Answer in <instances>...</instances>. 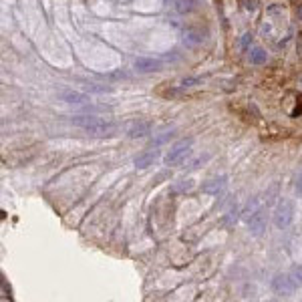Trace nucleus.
I'll list each match as a JSON object with an SVG mask.
<instances>
[{"label": "nucleus", "instance_id": "obj_1", "mask_svg": "<svg viewBox=\"0 0 302 302\" xmlns=\"http://www.w3.org/2000/svg\"><path fill=\"white\" fill-rule=\"evenodd\" d=\"M69 123H73L75 127H81L83 131H87L91 135H111L117 125L113 121H107L103 117H97L93 113H87V115H73L69 117Z\"/></svg>", "mask_w": 302, "mask_h": 302}, {"label": "nucleus", "instance_id": "obj_2", "mask_svg": "<svg viewBox=\"0 0 302 302\" xmlns=\"http://www.w3.org/2000/svg\"><path fill=\"white\" fill-rule=\"evenodd\" d=\"M294 213H296V206L292 200H280L274 210V226L280 230L288 228L294 220Z\"/></svg>", "mask_w": 302, "mask_h": 302}, {"label": "nucleus", "instance_id": "obj_3", "mask_svg": "<svg viewBox=\"0 0 302 302\" xmlns=\"http://www.w3.org/2000/svg\"><path fill=\"white\" fill-rule=\"evenodd\" d=\"M191 143H193V139L187 137V139H180L178 143L171 145L169 151L165 153V157H163L165 165H178V163H181L185 159V155L191 151Z\"/></svg>", "mask_w": 302, "mask_h": 302}, {"label": "nucleus", "instance_id": "obj_4", "mask_svg": "<svg viewBox=\"0 0 302 302\" xmlns=\"http://www.w3.org/2000/svg\"><path fill=\"white\" fill-rule=\"evenodd\" d=\"M272 288H274V292H278V294H292L298 286H296V282L290 278V274H278L274 280H272Z\"/></svg>", "mask_w": 302, "mask_h": 302}, {"label": "nucleus", "instance_id": "obj_5", "mask_svg": "<svg viewBox=\"0 0 302 302\" xmlns=\"http://www.w3.org/2000/svg\"><path fill=\"white\" fill-rule=\"evenodd\" d=\"M133 69L137 73H155V71H161V60L149 59V57H137L133 60Z\"/></svg>", "mask_w": 302, "mask_h": 302}, {"label": "nucleus", "instance_id": "obj_6", "mask_svg": "<svg viewBox=\"0 0 302 302\" xmlns=\"http://www.w3.org/2000/svg\"><path fill=\"white\" fill-rule=\"evenodd\" d=\"M248 228H250V234H252V236H260V234L266 230V213H264L262 208L258 210V211L252 215V218H250Z\"/></svg>", "mask_w": 302, "mask_h": 302}, {"label": "nucleus", "instance_id": "obj_7", "mask_svg": "<svg viewBox=\"0 0 302 302\" xmlns=\"http://www.w3.org/2000/svg\"><path fill=\"white\" fill-rule=\"evenodd\" d=\"M226 180H228L226 176H220V178H211V180L204 181L202 189H204L206 193H210V196H218V193H222V191L226 189V183H228Z\"/></svg>", "mask_w": 302, "mask_h": 302}, {"label": "nucleus", "instance_id": "obj_8", "mask_svg": "<svg viewBox=\"0 0 302 302\" xmlns=\"http://www.w3.org/2000/svg\"><path fill=\"white\" fill-rule=\"evenodd\" d=\"M60 99L64 103H69V105H87V103H91L89 95L81 93V91H64V93H60Z\"/></svg>", "mask_w": 302, "mask_h": 302}, {"label": "nucleus", "instance_id": "obj_9", "mask_svg": "<svg viewBox=\"0 0 302 302\" xmlns=\"http://www.w3.org/2000/svg\"><path fill=\"white\" fill-rule=\"evenodd\" d=\"M149 133H151V123H147V121H137V123H133L131 127L127 129V137H131V139L145 137Z\"/></svg>", "mask_w": 302, "mask_h": 302}, {"label": "nucleus", "instance_id": "obj_10", "mask_svg": "<svg viewBox=\"0 0 302 302\" xmlns=\"http://www.w3.org/2000/svg\"><path fill=\"white\" fill-rule=\"evenodd\" d=\"M157 151L153 149V151H145V153H139L135 159H133V163H135V167L137 169H147L149 165H153L155 163V159H157Z\"/></svg>", "mask_w": 302, "mask_h": 302}, {"label": "nucleus", "instance_id": "obj_11", "mask_svg": "<svg viewBox=\"0 0 302 302\" xmlns=\"http://www.w3.org/2000/svg\"><path fill=\"white\" fill-rule=\"evenodd\" d=\"M248 59H250L252 64H264V62L268 60V53H266L262 47H254V49H250Z\"/></svg>", "mask_w": 302, "mask_h": 302}, {"label": "nucleus", "instance_id": "obj_12", "mask_svg": "<svg viewBox=\"0 0 302 302\" xmlns=\"http://www.w3.org/2000/svg\"><path fill=\"white\" fill-rule=\"evenodd\" d=\"M258 210H260V204H258V200L248 202V204H246V208L242 210V220L248 224V222H250V218H252V215H254Z\"/></svg>", "mask_w": 302, "mask_h": 302}, {"label": "nucleus", "instance_id": "obj_13", "mask_svg": "<svg viewBox=\"0 0 302 302\" xmlns=\"http://www.w3.org/2000/svg\"><path fill=\"white\" fill-rule=\"evenodd\" d=\"M174 2H176V8H178L180 12H189V10L196 8L198 0H174Z\"/></svg>", "mask_w": 302, "mask_h": 302}, {"label": "nucleus", "instance_id": "obj_14", "mask_svg": "<svg viewBox=\"0 0 302 302\" xmlns=\"http://www.w3.org/2000/svg\"><path fill=\"white\" fill-rule=\"evenodd\" d=\"M85 91H91V93H111V87H105V85H85Z\"/></svg>", "mask_w": 302, "mask_h": 302}, {"label": "nucleus", "instance_id": "obj_15", "mask_svg": "<svg viewBox=\"0 0 302 302\" xmlns=\"http://www.w3.org/2000/svg\"><path fill=\"white\" fill-rule=\"evenodd\" d=\"M290 278L296 282V286H302V266H294L290 270Z\"/></svg>", "mask_w": 302, "mask_h": 302}, {"label": "nucleus", "instance_id": "obj_16", "mask_svg": "<svg viewBox=\"0 0 302 302\" xmlns=\"http://www.w3.org/2000/svg\"><path fill=\"white\" fill-rule=\"evenodd\" d=\"M180 181H181V183L176 185L178 191H189L193 185H196V183H193V180H180Z\"/></svg>", "mask_w": 302, "mask_h": 302}, {"label": "nucleus", "instance_id": "obj_17", "mask_svg": "<svg viewBox=\"0 0 302 302\" xmlns=\"http://www.w3.org/2000/svg\"><path fill=\"white\" fill-rule=\"evenodd\" d=\"M200 83H202V79H198V77H187L181 81V87H196Z\"/></svg>", "mask_w": 302, "mask_h": 302}, {"label": "nucleus", "instance_id": "obj_18", "mask_svg": "<svg viewBox=\"0 0 302 302\" xmlns=\"http://www.w3.org/2000/svg\"><path fill=\"white\" fill-rule=\"evenodd\" d=\"M208 159H210V155H204V157H198V159H193V161H191V165H189V169H198V167H200V165H202L204 161H208Z\"/></svg>", "mask_w": 302, "mask_h": 302}, {"label": "nucleus", "instance_id": "obj_19", "mask_svg": "<svg viewBox=\"0 0 302 302\" xmlns=\"http://www.w3.org/2000/svg\"><path fill=\"white\" fill-rule=\"evenodd\" d=\"M296 193H298V198H302V174L296 180Z\"/></svg>", "mask_w": 302, "mask_h": 302}, {"label": "nucleus", "instance_id": "obj_20", "mask_svg": "<svg viewBox=\"0 0 302 302\" xmlns=\"http://www.w3.org/2000/svg\"><path fill=\"white\" fill-rule=\"evenodd\" d=\"M300 16H302V8H300Z\"/></svg>", "mask_w": 302, "mask_h": 302}]
</instances>
